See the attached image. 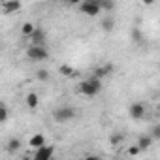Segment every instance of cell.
<instances>
[{
	"label": "cell",
	"instance_id": "obj_1",
	"mask_svg": "<svg viewBox=\"0 0 160 160\" xmlns=\"http://www.w3.org/2000/svg\"><path fill=\"white\" fill-rule=\"evenodd\" d=\"M100 91H102V81H100L98 77H94V75L79 83V92H81L83 96L91 98V96H96Z\"/></svg>",
	"mask_w": 160,
	"mask_h": 160
},
{
	"label": "cell",
	"instance_id": "obj_2",
	"mask_svg": "<svg viewBox=\"0 0 160 160\" xmlns=\"http://www.w3.org/2000/svg\"><path fill=\"white\" fill-rule=\"evenodd\" d=\"M73 117H75V109L73 108H68V106H62V108H58V109L53 111V119L57 122H68Z\"/></svg>",
	"mask_w": 160,
	"mask_h": 160
},
{
	"label": "cell",
	"instance_id": "obj_3",
	"mask_svg": "<svg viewBox=\"0 0 160 160\" xmlns=\"http://www.w3.org/2000/svg\"><path fill=\"white\" fill-rule=\"evenodd\" d=\"M79 10H81L85 15H91V17H94V15H98L100 13V2L98 0H83L81 4H79Z\"/></svg>",
	"mask_w": 160,
	"mask_h": 160
},
{
	"label": "cell",
	"instance_id": "obj_4",
	"mask_svg": "<svg viewBox=\"0 0 160 160\" xmlns=\"http://www.w3.org/2000/svg\"><path fill=\"white\" fill-rule=\"evenodd\" d=\"M27 55H28L30 60H45L49 57V51L43 45H30L27 49Z\"/></svg>",
	"mask_w": 160,
	"mask_h": 160
},
{
	"label": "cell",
	"instance_id": "obj_5",
	"mask_svg": "<svg viewBox=\"0 0 160 160\" xmlns=\"http://www.w3.org/2000/svg\"><path fill=\"white\" fill-rule=\"evenodd\" d=\"M128 113H130V117L132 119H136V121H139L143 115H145V106L141 104V102H134L132 106H130V109H128Z\"/></svg>",
	"mask_w": 160,
	"mask_h": 160
},
{
	"label": "cell",
	"instance_id": "obj_6",
	"mask_svg": "<svg viewBox=\"0 0 160 160\" xmlns=\"http://www.w3.org/2000/svg\"><path fill=\"white\" fill-rule=\"evenodd\" d=\"M53 151H55L53 145H45V147H42V149L36 151L34 160H51V158H53Z\"/></svg>",
	"mask_w": 160,
	"mask_h": 160
},
{
	"label": "cell",
	"instance_id": "obj_7",
	"mask_svg": "<svg viewBox=\"0 0 160 160\" xmlns=\"http://www.w3.org/2000/svg\"><path fill=\"white\" fill-rule=\"evenodd\" d=\"M28 145L32 147V149H42V147H45V136L43 134H34L32 138H30V141H28Z\"/></svg>",
	"mask_w": 160,
	"mask_h": 160
},
{
	"label": "cell",
	"instance_id": "obj_8",
	"mask_svg": "<svg viewBox=\"0 0 160 160\" xmlns=\"http://www.w3.org/2000/svg\"><path fill=\"white\" fill-rule=\"evenodd\" d=\"M30 40H32V45H43V42H45V32H43L42 28H36L34 34L30 36Z\"/></svg>",
	"mask_w": 160,
	"mask_h": 160
},
{
	"label": "cell",
	"instance_id": "obj_9",
	"mask_svg": "<svg viewBox=\"0 0 160 160\" xmlns=\"http://www.w3.org/2000/svg\"><path fill=\"white\" fill-rule=\"evenodd\" d=\"M0 8H2L4 13H12V12H17L21 8V2H2Z\"/></svg>",
	"mask_w": 160,
	"mask_h": 160
},
{
	"label": "cell",
	"instance_id": "obj_10",
	"mask_svg": "<svg viewBox=\"0 0 160 160\" xmlns=\"http://www.w3.org/2000/svg\"><path fill=\"white\" fill-rule=\"evenodd\" d=\"M152 136H139V141H138V147L143 151V149H149L151 145H152Z\"/></svg>",
	"mask_w": 160,
	"mask_h": 160
},
{
	"label": "cell",
	"instance_id": "obj_11",
	"mask_svg": "<svg viewBox=\"0 0 160 160\" xmlns=\"http://www.w3.org/2000/svg\"><path fill=\"white\" fill-rule=\"evenodd\" d=\"M113 70V66L111 64H108V66H102V68H98L96 72H94V77H98V79H102V77H106V75H109V72Z\"/></svg>",
	"mask_w": 160,
	"mask_h": 160
},
{
	"label": "cell",
	"instance_id": "obj_12",
	"mask_svg": "<svg viewBox=\"0 0 160 160\" xmlns=\"http://www.w3.org/2000/svg\"><path fill=\"white\" fill-rule=\"evenodd\" d=\"M113 27H115L113 17H109V15H108V17H104V19H102V28H104L106 32H111V30H113Z\"/></svg>",
	"mask_w": 160,
	"mask_h": 160
},
{
	"label": "cell",
	"instance_id": "obj_13",
	"mask_svg": "<svg viewBox=\"0 0 160 160\" xmlns=\"http://www.w3.org/2000/svg\"><path fill=\"white\" fill-rule=\"evenodd\" d=\"M19 147H21V141L15 139V138H12V139L8 141V145H6V151H8V152H15Z\"/></svg>",
	"mask_w": 160,
	"mask_h": 160
},
{
	"label": "cell",
	"instance_id": "obj_14",
	"mask_svg": "<svg viewBox=\"0 0 160 160\" xmlns=\"http://www.w3.org/2000/svg\"><path fill=\"white\" fill-rule=\"evenodd\" d=\"M58 72H60L62 75H66V77H73V75H75V70H73L72 66H68V64H62V66L58 68Z\"/></svg>",
	"mask_w": 160,
	"mask_h": 160
},
{
	"label": "cell",
	"instance_id": "obj_15",
	"mask_svg": "<svg viewBox=\"0 0 160 160\" xmlns=\"http://www.w3.org/2000/svg\"><path fill=\"white\" fill-rule=\"evenodd\" d=\"M34 30H36V27H34L32 23H25V25H23V28H21V32H23L25 36H32V34H34Z\"/></svg>",
	"mask_w": 160,
	"mask_h": 160
},
{
	"label": "cell",
	"instance_id": "obj_16",
	"mask_svg": "<svg viewBox=\"0 0 160 160\" xmlns=\"http://www.w3.org/2000/svg\"><path fill=\"white\" fill-rule=\"evenodd\" d=\"M27 106H28V108H32V109H34V108H38V96H36L34 92H30V94L27 96Z\"/></svg>",
	"mask_w": 160,
	"mask_h": 160
},
{
	"label": "cell",
	"instance_id": "obj_17",
	"mask_svg": "<svg viewBox=\"0 0 160 160\" xmlns=\"http://www.w3.org/2000/svg\"><path fill=\"white\" fill-rule=\"evenodd\" d=\"M0 121H2V122H6L8 121V108L2 104V106H0Z\"/></svg>",
	"mask_w": 160,
	"mask_h": 160
},
{
	"label": "cell",
	"instance_id": "obj_18",
	"mask_svg": "<svg viewBox=\"0 0 160 160\" xmlns=\"http://www.w3.org/2000/svg\"><path fill=\"white\" fill-rule=\"evenodd\" d=\"M98 2H100V8L102 10H113V2H109V0H98Z\"/></svg>",
	"mask_w": 160,
	"mask_h": 160
},
{
	"label": "cell",
	"instance_id": "obj_19",
	"mask_svg": "<svg viewBox=\"0 0 160 160\" xmlns=\"http://www.w3.org/2000/svg\"><path fill=\"white\" fill-rule=\"evenodd\" d=\"M132 40H134V42H138V43L143 40V36H141V30H139V28H134V30H132Z\"/></svg>",
	"mask_w": 160,
	"mask_h": 160
},
{
	"label": "cell",
	"instance_id": "obj_20",
	"mask_svg": "<svg viewBox=\"0 0 160 160\" xmlns=\"http://www.w3.org/2000/svg\"><path fill=\"white\" fill-rule=\"evenodd\" d=\"M36 77L40 79V81H47V79H49V72H47V70H40V72L36 73Z\"/></svg>",
	"mask_w": 160,
	"mask_h": 160
},
{
	"label": "cell",
	"instance_id": "obj_21",
	"mask_svg": "<svg viewBox=\"0 0 160 160\" xmlns=\"http://www.w3.org/2000/svg\"><path fill=\"white\" fill-rule=\"evenodd\" d=\"M122 139H124V136H122V134H113V136H111V143H113V145L122 143Z\"/></svg>",
	"mask_w": 160,
	"mask_h": 160
},
{
	"label": "cell",
	"instance_id": "obj_22",
	"mask_svg": "<svg viewBox=\"0 0 160 160\" xmlns=\"http://www.w3.org/2000/svg\"><path fill=\"white\" fill-rule=\"evenodd\" d=\"M141 152V149L138 147V145H132V147H128V154L130 156H136V154H139Z\"/></svg>",
	"mask_w": 160,
	"mask_h": 160
},
{
	"label": "cell",
	"instance_id": "obj_23",
	"mask_svg": "<svg viewBox=\"0 0 160 160\" xmlns=\"http://www.w3.org/2000/svg\"><path fill=\"white\" fill-rule=\"evenodd\" d=\"M151 136H152L154 139H160V124H156V126L152 128V132H151Z\"/></svg>",
	"mask_w": 160,
	"mask_h": 160
},
{
	"label": "cell",
	"instance_id": "obj_24",
	"mask_svg": "<svg viewBox=\"0 0 160 160\" xmlns=\"http://www.w3.org/2000/svg\"><path fill=\"white\" fill-rule=\"evenodd\" d=\"M87 160H100L98 156H87Z\"/></svg>",
	"mask_w": 160,
	"mask_h": 160
},
{
	"label": "cell",
	"instance_id": "obj_25",
	"mask_svg": "<svg viewBox=\"0 0 160 160\" xmlns=\"http://www.w3.org/2000/svg\"><path fill=\"white\" fill-rule=\"evenodd\" d=\"M21 160H30V156H23V158H21Z\"/></svg>",
	"mask_w": 160,
	"mask_h": 160
}]
</instances>
